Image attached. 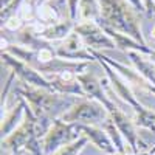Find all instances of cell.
Listing matches in <instances>:
<instances>
[{"label":"cell","mask_w":155,"mask_h":155,"mask_svg":"<svg viewBox=\"0 0 155 155\" xmlns=\"http://www.w3.org/2000/svg\"><path fill=\"white\" fill-rule=\"evenodd\" d=\"M51 123H53L51 118L36 116L28 102L25 101V118L14 132L2 140V149L19 155L23 152H28L30 155H44L42 140L51 127Z\"/></svg>","instance_id":"cell-1"},{"label":"cell","mask_w":155,"mask_h":155,"mask_svg":"<svg viewBox=\"0 0 155 155\" xmlns=\"http://www.w3.org/2000/svg\"><path fill=\"white\" fill-rule=\"evenodd\" d=\"M98 2L101 8L99 25L102 28L126 34L135 39L137 42L146 45L138 14L130 3L126 0H98Z\"/></svg>","instance_id":"cell-2"},{"label":"cell","mask_w":155,"mask_h":155,"mask_svg":"<svg viewBox=\"0 0 155 155\" xmlns=\"http://www.w3.org/2000/svg\"><path fill=\"white\" fill-rule=\"evenodd\" d=\"M17 93L25 98L30 109L36 116H47L51 118V113H56L59 109H65V112L74 104L71 101H67L64 95L50 92L45 88H37L31 85H25L17 88Z\"/></svg>","instance_id":"cell-3"},{"label":"cell","mask_w":155,"mask_h":155,"mask_svg":"<svg viewBox=\"0 0 155 155\" xmlns=\"http://www.w3.org/2000/svg\"><path fill=\"white\" fill-rule=\"evenodd\" d=\"M59 118L70 124H88V126H96L101 123H106L109 118V113L106 107L92 98H82L76 101L74 104L62 113Z\"/></svg>","instance_id":"cell-4"},{"label":"cell","mask_w":155,"mask_h":155,"mask_svg":"<svg viewBox=\"0 0 155 155\" xmlns=\"http://www.w3.org/2000/svg\"><path fill=\"white\" fill-rule=\"evenodd\" d=\"M79 137L81 134L78 130V124H70L61 118H53L51 127L42 140L44 155H54L59 149L76 141Z\"/></svg>","instance_id":"cell-5"},{"label":"cell","mask_w":155,"mask_h":155,"mask_svg":"<svg viewBox=\"0 0 155 155\" xmlns=\"http://www.w3.org/2000/svg\"><path fill=\"white\" fill-rule=\"evenodd\" d=\"M2 62L6 67L11 68V73L19 78L20 84L25 85H31V87H37V88H45L50 90V92H54L51 82L47 79V78L39 73L37 70H34L33 67H30L27 62H23L20 59H17L16 56H12L6 51H2Z\"/></svg>","instance_id":"cell-6"},{"label":"cell","mask_w":155,"mask_h":155,"mask_svg":"<svg viewBox=\"0 0 155 155\" xmlns=\"http://www.w3.org/2000/svg\"><path fill=\"white\" fill-rule=\"evenodd\" d=\"M74 33L79 34L82 42L90 51H102V50H113L116 44L113 39L106 33V30L96 22H79L74 27Z\"/></svg>","instance_id":"cell-7"},{"label":"cell","mask_w":155,"mask_h":155,"mask_svg":"<svg viewBox=\"0 0 155 155\" xmlns=\"http://www.w3.org/2000/svg\"><path fill=\"white\" fill-rule=\"evenodd\" d=\"M56 54L61 59H67L73 62H92L96 61L93 54L90 53V50L85 47L82 39L78 33H71L65 41H62L59 47H56Z\"/></svg>","instance_id":"cell-8"},{"label":"cell","mask_w":155,"mask_h":155,"mask_svg":"<svg viewBox=\"0 0 155 155\" xmlns=\"http://www.w3.org/2000/svg\"><path fill=\"white\" fill-rule=\"evenodd\" d=\"M47 79L51 82V85H53L54 93L87 98L81 82L78 81V74L73 73V71H64V73H59V74H53V76H48Z\"/></svg>","instance_id":"cell-9"},{"label":"cell","mask_w":155,"mask_h":155,"mask_svg":"<svg viewBox=\"0 0 155 155\" xmlns=\"http://www.w3.org/2000/svg\"><path fill=\"white\" fill-rule=\"evenodd\" d=\"M36 34L45 42H54V41H65V39L74 31L76 22L71 19L67 20H61L56 25H50V27H44L41 23H31Z\"/></svg>","instance_id":"cell-10"},{"label":"cell","mask_w":155,"mask_h":155,"mask_svg":"<svg viewBox=\"0 0 155 155\" xmlns=\"http://www.w3.org/2000/svg\"><path fill=\"white\" fill-rule=\"evenodd\" d=\"M78 130H79L81 137H85L93 146H96L99 150L106 152L109 155L116 153L115 144L110 140L109 134L104 129H99L98 126H88V124H78Z\"/></svg>","instance_id":"cell-11"},{"label":"cell","mask_w":155,"mask_h":155,"mask_svg":"<svg viewBox=\"0 0 155 155\" xmlns=\"http://www.w3.org/2000/svg\"><path fill=\"white\" fill-rule=\"evenodd\" d=\"M23 118H25V99L19 95L17 96V106L9 109L5 113V116H2V127H0L2 140L6 138L9 134L14 132L16 129L22 124Z\"/></svg>","instance_id":"cell-12"},{"label":"cell","mask_w":155,"mask_h":155,"mask_svg":"<svg viewBox=\"0 0 155 155\" xmlns=\"http://www.w3.org/2000/svg\"><path fill=\"white\" fill-rule=\"evenodd\" d=\"M127 56L132 61L138 74L143 79H146L147 82H150L152 85H155V64L152 61H149L144 54L137 53V51H129Z\"/></svg>","instance_id":"cell-13"},{"label":"cell","mask_w":155,"mask_h":155,"mask_svg":"<svg viewBox=\"0 0 155 155\" xmlns=\"http://www.w3.org/2000/svg\"><path fill=\"white\" fill-rule=\"evenodd\" d=\"M36 20L37 23L44 25V27H50V25H56L61 22V16L58 9L51 5L50 2H45L36 8Z\"/></svg>","instance_id":"cell-14"},{"label":"cell","mask_w":155,"mask_h":155,"mask_svg":"<svg viewBox=\"0 0 155 155\" xmlns=\"http://www.w3.org/2000/svg\"><path fill=\"white\" fill-rule=\"evenodd\" d=\"M79 17L82 22H96L101 20V8L98 0H81L79 2Z\"/></svg>","instance_id":"cell-15"},{"label":"cell","mask_w":155,"mask_h":155,"mask_svg":"<svg viewBox=\"0 0 155 155\" xmlns=\"http://www.w3.org/2000/svg\"><path fill=\"white\" fill-rule=\"evenodd\" d=\"M104 130L109 134L110 140L113 141L116 153H126V146H124V138L120 134V130L116 129V126L113 124V121L110 118H107V121L104 123Z\"/></svg>","instance_id":"cell-16"},{"label":"cell","mask_w":155,"mask_h":155,"mask_svg":"<svg viewBox=\"0 0 155 155\" xmlns=\"http://www.w3.org/2000/svg\"><path fill=\"white\" fill-rule=\"evenodd\" d=\"M87 143H88V140L85 137H79L76 141H73V143H70L67 146H64L62 149H59L54 155H78L84 149V146Z\"/></svg>","instance_id":"cell-17"},{"label":"cell","mask_w":155,"mask_h":155,"mask_svg":"<svg viewBox=\"0 0 155 155\" xmlns=\"http://www.w3.org/2000/svg\"><path fill=\"white\" fill-rule=\"evenodd\" d=\"M23 3H25V0H12L9 5H6L5 8H2V12H0V20H2V23H5L9 17L16 16Z\"/></svg>","instance_id":"cell-18"},{"label":"cell","mask_w":155,"mask_h":155,"mask_svg":"<svg viewBox=\"0 0 155 155\" xmlns=\"http://www.w3.org/2000/svg\"><path fill=\"white\" fill-rule=\"evenodd\" d=\"M25 27H27V23L22 20V17L19 14L9 17L5 23H2V30H8V31H22Z\"/></svg>","instance_id":"cell-19"},{"label":"cell","mask_w":155,"mask_h":155,"mask_svg":"<svg viewBox=\"0 0 155 155\" xmlns=\"http://www.w3.org/2000/svg\"><path fill=\"white\" fill-rule=\"evenodd\" d=\"M65 2H67V8H68V19L76 22L78 14H79V2L81 0H65Z\"/></svg>","instance_id":"cell-20"},{"label":"cell","mask_w":155,"mask_h":155,"mask_svg":"<svg viewBox=\"0 0 155 155\" xmlns=\"http://www.w3.org/2000/svg\"><path fill=\"white\" fill-rule=\"evenodd\" d=\"M144 5V9H146V14L147 16H153L155 14V0H141Z\"/></svg>","instance_id":"cell-21"},{"label":"cell","mask_w":155,"mask_h":155,"mask_svg":"<svg viewBox=\"0 0 155 155\" xmlns=\"http://www.w3.org/2000/svg\"><path fill=\"white\" fill-rule=\"evenodd\" d=\"M126 2L130 3V5L135 8V11H137V12H146L144 5H143V2H141V0H126Z\"/></svg>","instance_id":"cell-22"},{"label":"cell","mask_w":155,"mask_h":155,"mask_svg":"<svg viewBox=\"0 0 155 155\" xmlns=\"http://www.w3.org/2000/svg\"><path fill=\"white\" fill-rule=\"evenodd\" d=\"M141 88H144V90H147L149 93L155 95V85H152V84H150V82H147V81L143 84V87H141Z\"/></svg>","instance_id":"cell-23"},{"label":"cell","mask_w":155,"mask_h":155,"mask_svg":"<svg viewBox=\"0 0 155 155\" xmlns=\"http://www.w3.org/2000/svg\"><path fill=\"white\" fill-rule=\"evenodd\" d=\"M30 2L33 3L34 8H37L39 5H42V3H45V2H50V0H30Z\"/></svg>","instance_id":"cell-24"},{"label":"cell","mask_w":155,"mask_h":155,"mask_svg":"<svg viewBox=\"0 0 155 155\" xmlns=\"http://www.w3.org/2000/svg\"><path fill=\"white\" fill-rule=\"evenodd\" d=\"M113 155H150L149 152H138V153H113Z\"/></svg>","instance_id":"cell-25"},{"label":"cell","mask_w":155,"mask_h":155,"mask_svg":"<svg viewBox=\"0 0 155 155\" xmlns=\"http://www.w3.org/2000/svg\"><path fill=\"white\" fill-rule=\"evenodd\" d=\"M12 2V0H0V3H2V8H5L6 5H9Z\"/></svg>","instance_id":"cell-26"},{"label":"cell","mask_w":155,"mask_h":155,"mask_svg":"<svg viewBox=\"0 0 155 155\" xmlns=\"http://www.w3.org/2000/svg\"><path fill=\"white\" fill-rule=\"evenodd\" d=\"M150 37H152V41H155V25H153L152 30H150Z\"/></svg>","instance_id":"cell-27"},{"label":"cell","mask_w":155,"mask_h":155,"mask_svg":"<svg viewBox=\"0 0 155 155\" xmlns=\"http://www.w3.org/2000/svg\"><path fill=\"white\" fill-rule=\"evenodd\" d=\"M149 153H150V155H155V146H153V147L149 150Z\"/></svg>","instance_id":"cell-28"},{"label":"cell","mask_w":155,"mask_h":155,"mask_svg":"<svg viewBox=\"0 0 155 155\" xmlns=\"http://www.w3.org/2000/svg\"><path fill=\"white\" fill-rule=\"evenodd\" d=\"M12 155H19V153H12Z\"/></svg>","instance_id":"cell-29"}]
</instances>
